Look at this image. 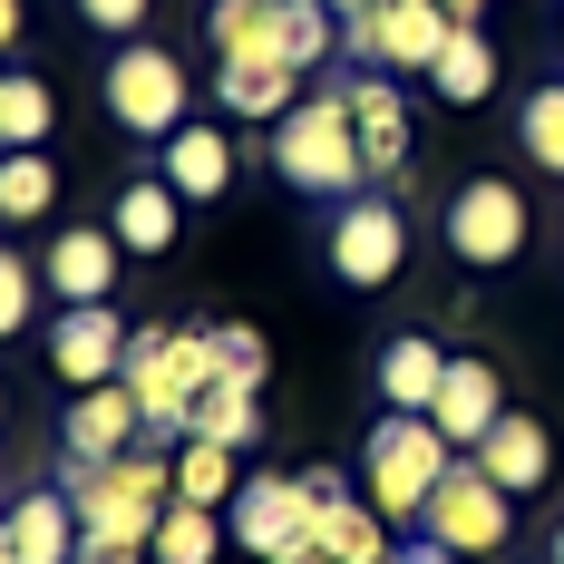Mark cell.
Wrapping results in <instances>:
<instances>
[{"label":"cell","instance_id":"6da1fadb","mask_svg":"<svg viewBox=\"0 0 564 564\" xmlns=\"http://www.w3.org/2000/svg\"><path fill=\"white\" fill-rule=\"evenodd\" d=\"M58 497L78 507V564H147L175 507V448L147 438L127 457H58Z\"/></svg>","mask_w":564,"mask_h":564},{"label":"cell","instance_id":"7a4b0ae2","mask_svg":"<svg viewBox=\"0 0 564 564\" xmlns=\"http://www.w3.org/2000/svg\"><path fill=\"white\" fill-rule=\"evenodd\" d=\"M117 380L137 390V409H147L156 438H185V429H195V399L225 380V340H215V322H195V332H175V322H137Z\"/></svg>","mask_w":564,"mask_h":564},{"label":"cell","instance_id":"3957f363","mask_svg":"<svg viewBox=\"0 0 564 564\" xmlns=\"http://www.w3.org/2000/svg\"><path fill=\"white\" fill-rule=\"evenodd\" d=\"M273 175L292 185V195H312V205H350V195L370 185V166H360V127H350L340 78H332V88H312V98L273 127Z\"/></svg>","mask_w":564,"mask_h":564},{"label":"cell","instance_id":"277c9868","mask_svg":"<svg viewBox=\"0 0 564 564\" xmlns=\"http://www.w3.org/2000/svg\"><path fill=\"white\" fill-rule=\"evenodd\" d=\"M448 467H457V448L438 438V419H409V409H390L360 438V487H370V507L390 516V525H419V507L438 497Z\"/></svg>","mask_w":564,"mask_h":564},{"label":"cell","instance_id":"5b68a950","mask_svg":"<svg viewBox=\"0 0 564 564\" xmlns=\"http://www.w3.org/2000/svg\"><path fill=\"white\" fill-rule=\"evenodd\" d=\"M98 98H108V117L137 147H166L175 127H185V108H195V78H185V58L156 50V40H117L108 68H98Z\"/></svg>","mask_w":564,"mask_h":564},{"label":"cell","instance_id":"8992f818","mask_svg":"<svg viewBox=\"0 0 564 564\" xmlns=\"http://www.w3.org/2000/svg\"><path fill=\"white\" fill-rule=\"evenodd\" d=\"M438 243H448L467 273H507V263H525V243H535L525 185H516V175H467V185L448 195V215H438Z\"/></svg>","mask_w":564,"mask_h":564},{"label":"cell","instance_id":"52a82bcc","mask_svg":"<svg viewBox=\"0 0 564 564\" xmlns=\"http://www.w3.org/2000/svg\"><path fill=\"white\" fill-rule=\"evenodd\" d=\"M322 263L350 292H390L399 263H409V205H399L390 185H360L350 205H332V225H322Z\"/></svg>","mask_w":564,"mask_h":564},{"label":"cell","instance_id":"ba28073f","mask_svg":"<svg viewBox=\"0 0 564 564\" xmlns=\"http://www.w3.org/2000/svg\"><path fill=\"white\" fill-rule=\"evenodd\" d=\"M419 535L448 545L457 564H487V555H507V535H516V497L477 467V457H457L448 477H438V497L419 507Z\"/></svg>","mask_w":564,"mask_h":564},{"label":"cell","instance_id":"9c48e42d","mask_svg":"<svg viewBox=\"0 0 564 564\" xmlns=\"http://www.w3.org/2000/svg\"><path fill=\"white\" fill-rule=\"evenodd\" d=\"M225 525H234V545L253 564H292V555H312V525H322V497L302 487V477H243V497L225 507Z\"/></svg>","mask_w":564,"mask_h":564},{"label":"cell","instance_id":"30bf717a","mask_svg":"<svg viewBox=\"0 0 564 564\" xmlns=\"http://www.w3.org/2000/svg\"><path fill=\"white\" fill-rule=\"evenodd\" d=\"M117 370H127V312L117 302H68V312H50V380L108 390Z\"/></svg>","mask_w":564,"mask_h":564},{"label":"cell","instance_id":"8fae6325","mask_svg":"<svg viewBox=\"0 0 564 564\" xmlns=\"http://www.w3.org/2000/svg\"><path fill=\"white\" fill-rule=\"evenodd\" d=\"M340 98H350V127H360L370 185H399L409 175V98H399L380 68H340Z\"/></svg>","mask_w":564,"mask_h":564},{"label":"cell","instance_id":"7c38bea8","mask_svg":"<svg viewBox=\"0 0 564 564\" xmlns=\"http://www.w3.org/2000/svg\"><path fill=\"white\" fill-rule=\"evenodd\" d=\"M117 273H127V243H117L108 225H58V234H50V263H40V282H50L58 312H68V302H108Z\"/></svg>","mask_w":564,"mask_h":564},{"label":"cell","instance_id":"4fadbf2b","mask_svg":"<svg viewBox=\"0 0 564 564\" xmlns=\"http://www.w3.org/2000/svg\"><path fill=\"white\" fill-rule=\"evenodd\" d=\"M147 438H156V429H147V409H137L127 380L78 390V399H68V419H58V457H127V448H147Z\"/></svg>","mask_w":564,"mask_h":564},{"label":"cell","instance_id":"5bb4252c","mask_svg":"<svg viewBox=\"0 0 564 564\" xmlns=\"http://www.w3.org/2000/svg\"><path fill=\"white\" fill-rule=\"evenodd\" d=\"M429 419H438V438L467 457L497 419H507V380H497V360H448V380H438V409H429Z\"/></svg>","mask_w":564,"mask_h":564},{"label":"cell","instance_id":"9a60e30c","mask_svg":"<svg viewBox=\"0 0 564 564\" xmlns=\"http://www.w3.org/2000/svg\"><path fill=\"white\" fill-rule=\"evenodd\" d=\"M108 234L137 263H156V253H175V234H185V195H175L166 175H127L117 205H108Z\"/></svg>","mask_w":564,"mask_h":564},{"label":"cell","instance_id":"2e32d148","mask_svg":"<svg viewBox=\"0 0 564 564\" xmlns=\"http://www.w3.org/2000/svg\"><path fill=\"white\" fill-rule=\"evenodd\" d=\"M467 457H477V467L507 487L516 507H525V497L555 477V438H545V419H525V409H507V419H497V429H487V438H477Z\"/></svg>","mask_w":564,"mask_h":564},{"label":"cell","instance_id":"e0dca14e","mask_svg":"<svg viewBox=\"0 0 564 564\" xmlns=\"http://www.w3.org/2000/svg\"><path fill=\"white\" fill-rule=\"evenodd\" d=\"M156 175H166L185 205H215V195L234 185V127H205V117H185L166 147H156Z\"/></svg>","mask_w":564,"mask_h":564},{"label":"cell","instance_id":"ac0fdd59","mask_svg":"<svg viewBox=\"0 0 564 564\" xmlns=\"http://www.w3.org/2000/svg\"><path fill=\"white\" fill-rule=\"evenodd\" d=\"M302 98H312V88H302V68H282V58H215V108H225V117H263V127H282Z\"/></svg>","mask_w":564,"mask_h":564},{"label":"cell","instance_id":"d6986e66","mask_svg":"<svg viewBox=\"0 0 564 564\" xmlns=\"http://www.w3.org/2000/svg\"><path fill=\"white\" fill-rule=\"evenodd\" d=\"M312 555L322 564H390L399 535H390V516L370 507V497H332L322 525H312Z\"/></svg>","mask_w":564,"mask_h":564},{"label":"cell","instance_id":"ffe728a7","mask_svg":"<svg viewBox=\"0 0 564 564\" xmlns=\"http://www.w3.org/2000/svg\"><path fill=\"white\" fill-rule=\"evenodd\" d=\"M10 545H20V564H78V507L58 497V477H40L10 507Z\"/></svg>","mask_w":564,"mask_h":564},{"label":"cell","instance_id":"44dd1931","mask_svg":"<svg viewBox=\"0 0 564 564\" xmlns=\"http://www.w3.org/2000/svg\"><path fill=\"white\" fill-rule=\"evenodd\" d=\"M438 380H448V350L429 332H399L380 350V409H409V419H429L438 409Z\"/></svg>","mask_w":564,"mask_h":564},{"label":"cell","instance_id":"7402d4cb","mask_svg":"<svg viewBox=\"0 0 564 564\" xmlns=\"http://www.w3.org/2000/svg\"><path fill=\"white\" fill-rule=\"evenodd\" d=\"M205 50L215 58H282V0H215L205 10Z\"/></svg>","mask_w":564,"mask_h":564},{"label":"cell","instance_id":"603a6c76","mask_svg":"<svg viewBox=\"0 0 564 564\" xmlns=\"http://www.w3.org/2000/svg\"><path fill=\"white\" fill-rule=\"evenodd\" d=\"M234 497H243L234 448H215V438H175V507H215V516H225Z\"/></svg>","mask_w":564,"mask_h":564},{"label":"cell","instance_id":"cb8c5ba5","mask_svg":"<svg viewBox=\"0 0 564 564\" xmlns=\"http://www.w3.org/2000/svg\"><path fill=\"white\" fill-rule=\"evenodd\" d=\"M185 438H215V448H253V438H263V390H253V380H215V390L195 399V429H185Z\"/></svg>","mask_w":564,"mask_h":564},{"label":"cell","instance_id":"d4e9b609","mask_svg":"<svg viewBox=\"0 0 564 564\" xmlns=\"http://www.w3.org/2000/svg\"><path fill=\"white\" fill-rule=\"evenodd\" d=\"M50 137H58L50 78H30V68H0V147L20 156V147H50Z\"/></svg>","mask_w":564,"mask_h":564},{"label":"cell","instance_id":"484cf974","mask_svg":"<svg viewBox=\"0 0 564 564\" xmlns=\"http://www.w3.org/2000/svg\"><path fill=\"white\" fill-rule=\"evenodd\" d=\"M429 88L448 98V108H487V88H497V50H487V30H457L438 68H429Z\"/></svg>","mask_w":564,"mask_h":564},{"label":"cell","instance_id":"4316f807","mask_svg":"<svg viewBox=\"0 0 564 564\" xmlns=\"http://www.w3.org/2000/svg\"><path fill=\"white\" fill-rule=\"evenodd\" d=\"M516 147H525L535 175H564V78H545V88L516 98Z\"/></svg>","mask_w":564,"mask_h":564},{"label":"cell","instance_id":"83f0119b","mask_svg":"<svg viewBox=\"0 0 564 564\" xmlns=\"http://www.w3.org/2000/svg\"><path fill=\"white\" fill-rule=\"evenodd\" d=\"M50 205H58L50 147H20V156H0V215H10V225H40Z\"/></svg>","mask_w":564,"mask_h":564},{"label":"cell","instance_id":"f1b7e54d","mask_svg":"<svg viewBox=\"0 0 564 564\" xmlns=\"http://www.w3.org/2000/svg\"><path fill=\"white\" fill-rule=\"evenodd\" d=\"M282 58H292L302 78L340 58V10L332 0H282Z\"/></svg>","mask_w":564,"mask_h":564},{"label":"cell","instance_id":"f546056e","mask_svg":"<svg viewBox=\"0 0 564 564\" xmlns=\"http://www.w3.org/2000/svg\"><path fill=\"white\" fill-rule=\"evenodd\" d=\"M225 535H234V525H225L215 507H166L156 555H147V564H215V555H225Z\"/></svg>","mask_w":564,"mask_h":564},{"label":"cell","instance_id":"4dcf8cb0","mask_svg":"<svg viewBox=\"0 0 564 564\" xmlns=\"http://www.w3.org/2000/svg\"><path fill=\"white\" fill-rule=\"evenodd\" d=\"M30 322H40V263L0 243V340H20Z\"/></svg>","mask_w":564,"mask_h":564},{"label":"cell","instance_id":"1f68e13d","mask_svg":"<svg viewBox=\"0 0 564 564\" xmlns=\"http://www.w3.org/2000/svg\"><path fill=\"white\" fill-rule=\"evenodd\" d=\"M215 340H225V380H253V390L273 380V350H263L253 322H215Z\"/></svg>","mask_w":564,"mask_h":564},{"label":"cell","instance_id":"d6a6232c","mask_svg":"<svg viewBox=\"0 0 564 564\" xmlns=\"http://www.w3.org/2000/svg\"><path fill=\"white\" fill-rule=\"evenodd\" d=\"M78 20H88V30H108V40H137V30L156 20V0H78Z\"/></svg>","mask_w":564,"mask_h":564},{"label":"cell","instance_id":"836d02e7","mask_svg":"<svg viewBox=\"0 0 564 564\" xmlns=\"http://www.w3.org/2000/svg\"><path fill=\"white\" fill-rule=\"evenodd\" d=\"M390 564H457V555H448V545H429V535H409V545H399Z\"/></svg>","mask_w":564,"mask_h":564},{"label":"cell","instance_id":"e575fe53","mask_svg":"<svg viewBox=\"0 0 564 564\" xmlns=\"http://www.w3.org/2000/svg\"><path fill=\"white\" fill-rule=\"evenodd\" d=\"M20 50V0H0V58Z\"/></svg>","mask_w":564,"mask_h":564},{"label":"cell","instance_id":"d590c367","mask_svg":"<svg viewBox=\"0 0 564 564\" xmlns=\"http://www.w3.org/2000/svg\"><path fill=\"white\" fill-rule=\"evenodd\" d=\"M438 10H448L457 30H477V20H487V0H438Z\"/></svg>","mask_w":564,"mask_h":564},{"label":"cell","instance_id":"8d00e7d4","mask_svg":"<svg viewBox=\"0 0 564 564\" xmlns=\"http://www.w3.org/2000/svg\"><path fill=\"white\" fill-rule=\"evenodd\" d=\"M0 564H20V545H10V507H0Z\"/></svg>","mask_w":564,"mask_h":564},{"label":"cell","instance_id":"74e56055","mask_svg":"<svg viewBox=\"0 0 564 564\" xmlns=\"http://www.w3.org/2000/svg\"><path fill=\"white\" fill-rule=\"evenodd\" d=\"M332 10H340V20H360V10H380V0H332Z\"/></svg>","mask_w":564,"mask_h":564},{"label":"cell","instance_id":"f35d334b","mask_svg":"<svg viewBox=\"0 0 564 564\" xmlns=\"http://www.w3.org/2000/svg\"><path fill=\"white\" fill-rule=\"evenodd\" d=\"M545 564H564V525H555V535H545Z\"/></svg>","mask_w":564,"mask_h":564},{"label":"cell","instance_id":"ab89813d","mask_svg":"<svg viewBox=\"0 0 564 564\" xmlns=\"http://www.w3.org/2000/svg\"><path fill=\"white\" fill-rule=\"evenodd\" d=\"M0 497H10V457H0Z\"/></svg>","mask_w":564,"mask_h":564},{"label":"cell","instance_id":"60d3db41","mask_svg":"<svg viewBox=\"0 0 564 564\" xmlns=\"http://www.w3.org/2000/svg\"><path fill=\"white\" fill-rule=\"evenodd\" d=\"M292 564H322V555H292Z\"/></svg>","mask_w":564,"mask_h":564},{"label":"cell","instance_id":"b9f144b4","mask_svg":"<svg viewBox=\"0 0 564 564\" xmlns=\"http://www.w3.org/2000/svg\"><path fill=\"white\" fill-rule=\"evenodd\" d=\"M0 225H10V215H0Z\"/></svg>","mask_w":564,"mask_h":564},{"label":"cell","instance_id":"7bdbcfd3","mask_svg":"<svg viewBox=\"0 0 564 564\" xmlns=\"http://www.w3.org/2000/svg\"><path fill=\"white\" fill-rule=\"evenodd\" d=\"M0 156H10V147H0Z\"/></svg>","mask_w":564,"mask_h":564}]
</instances>
